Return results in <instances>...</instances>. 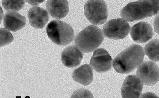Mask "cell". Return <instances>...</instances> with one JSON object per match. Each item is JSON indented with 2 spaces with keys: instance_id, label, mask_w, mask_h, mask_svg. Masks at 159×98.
<instances>
[{
  "instance_id": "cell-1",
  "label": "cell",
  "mask_w": 159,
  "mask_h": 98,
  "mask_svg": "<svg viewBox=\"0 0 159 98\" xmlns=\"http://www.w3.org/2000/svg\"><path fill=\"white\" fill-rule=\"evenodd\" d=\"M159 13V0H140L130 3L121 11V17L133 22L152 17Z\"/></svg>"
},
{
  "instance_id": "cell-2",
  "label": "cell",
  "mask_w": 159,
  "mask_h": 98,
  "mask_svg": "<svg viewBox=\"0 0 159 98\" xmlns=\"http://www.w3.org/2000/svg\"><path fill=\"white\" fill-rule=\"evenodd\" d=\"M144 53L141 46L132 45L124 50L114 59L113 67L117 72L129 74L136 69L143 60Z\"/></svg>"
},
{
  "instance_id": "cell-3",
  "label": "cell",
  "mask_w": 159,
  "mask_h": 98,
  "mask_svg": "<svg viewBox=\"0 0 159 98\" xmlns=\"http://www.w3.org/2000/svg\"><path fill=\"white\" fill-rule=\"evenodd\" d=\"M104 39L102 30L98 27L90 25L80 32L75 37V46L84 53L91 52L101 45Z\"/></svg>"
},
{
  "instance_id": "cell-4",
  "label": "cell",
  "mask_w": 159,
  "mask_h": 98,
  "mask_svg": "<svg viewBox=\"0 0 159 98\" xmlns=\"http://www.w3.org/2000/svg\"><path fill=\"white\" fill-rule=\"evenodd\" d=\"M47 34L51 41L59 46H66L73 41V30L71 26L59 20L51 21L46 28Z\"/></svg>"
},
{
  "instance_id": "cell-5",
  "label": "cell",
  "mask_w": 159,
  "mask_h": 98,
  "mask_svg": "<svg viewBox=\"0 0 159 98\" xmlns=\"http://www.w3.org/2000/svg\"><path fill=\"white\" fill-rule=\"evenodd\" d=\"M84 13L88 20L96 25L105 23L108 16L107 6L104 0H89L85 5Z\"/></svg>"
},
{
  "instance_id": "cell-6",
  "label": "cell",
  "mask_w": 159,
  "mask_h": 98,
  "mask_svg": "<svg viewBox=\"0 0 159 98\" xmlns=\"http://www.w3.org/2000/svg\"><path fill=\"white\" fill-rule=\"evenodd\" d=\"M130 27L129 23L122 19H112L105 24L103 31L105 36L110 39H123L128 35Z\"/></svg>"
},
{
  "instance_id": "cell-7",
  "label": "cell",
  "mask_w": 159,
  "mask_h": 98,
  "mask_svg": "<svg viewBox=\"0 0 159 98\" xmlns=\"http://www.w3.org/2000/svg\"><path fill=\"white\" fill-rule=\"evenodd\" d=\"M136 74L141 82L146 86L153 85L159 81V68L152 62L145 61L141 64Z\"/></svg>"
},
{
  "instance_id": "cell-8",
  "label": "cell",
  "mask_w": 159,
  "mask_h": 98,
  "mask_svg": "<svg viewBox=\"0 0 159 98\" xmlns=\"http://www.w3.org/2000/svg\"><path fill=\"white\" fill-rule=\"evenodd\" d=\"M112 59L105 49L100 48L94 52L90 62L93 69L98 73H103L111 70Z\"/></svg>"
},
{
  "instance_id": "cell-9",
  "label": "cell",
  "mask_w": 159,
  "mask_h": 98,
  "mask_svg": "<svg viewBox=\"0 0 159 98\" xmlns=\"http://www.w3.org/2000/svg\"><path fill=\"white\" fill-rule=\"evenodd\" d=\"M143 86L136 76L129 75L125 80L122 87V98H139L141 94Z\"/></svg>"
},
{
  "instance_id": "cell-10",
  "label": "cell",
  "mask_w": 159,
  "mask_h": 98,
  "mask_svg": "<svg viewBox=\"0 0 159 98\" xmlns=\"http://www.w3.org/2000/svg\"><path fill=\"white\" fill-rule=\"evenodd\" d=\"M130 35L134 42L143 43L152 38L153 35V31L149 24L145 22H141L132 27Z\"/></svg>"
},
{
  "instance_id": "cell-11",
  "label": "cell",
  "mask_w": 159,
  "mask_h": 98,
  "mask_svg": "<svg viewBox=\"0 0 159 98\" xmlns=\"http://www.w3.org/2000/svg\"><path fill=\"white\" fill-rule=\"evenodd\" d=\"M61 61L63 65L67 67L75 68L80 64L83 59V53L74 46L67 47L62 51Z\"/></svg>"
},
{
  "instance_id": "cell-12",
  "label": "cell",
  "mask_w": 159,
  "mask_h": 98,
  "mask_svg": "<svg viewBox=\"0 0 159 98\" xmlns=\"http://www.w3.org/2000/svg\"><path fill=\"white\" fill-rule=\"evenodd\" d=\"M28 17L30 25L36 29L43 28L49 19L47 11L39 7L31 8L28 12Z\"/></svg>"
},
{
  "instance_id": "cell-13",
  "label": "cell",
  "mask_w": 159,
  "mask_h": 98,
  "mask_svg": "<svg viewBox=\"0 0 159 98\" xmlns=\"http://www.w3.org/2000/svg\"><path fill=\"white\" fill-rule=\"evenodd\" d=\"M46 8L50 16L56 19L64 18L69 12L67 0H48Z\"/></svg>"
},
{
  "instance_id": "cell-14",
  "label": "cell",
  "mask_w": 159,
  "mask_h": 98,
  "mask_svg": "<svg viewBox=\"0 0 159 98\" xmlns=\"http://www.w3.org/2000/svg\"><path fill=\"white\" fill-rule=\"evenodd\" d=\"M26 24V18L18 13L9 11L5 14L3 19V24L6 29L16 32L24 28Z\"/></svg>"
},
{
  "instance_id": "cell-15",
  "label": "cell",
  "mask_w": 159,
  "mask_h": 98,
  "mask_svg": "<svg viewBox=\"0 0 159 98\" xmlns=\"http://www.w3.org/2000/svg\"><path fill=\"white\" fill-rule=\"evenodd\" d=\"M73 79L84 86L90 85L93 79V70L89 65L85 64L75 69L72 74Z\"/></svg>"
},
{
  "instance_id": "cell-16",
  "label": "cell",
  "mask_w": 159,
  "mask_h": 98,
  "mask_svg": "<svg viewBox=\"0 0 159 98\" xmlns=\"http://www.w3.org/2000/svg\"><path fill=\"white\" fill-rule=\"evenodd\" d=\"M144 51L150 60L159 62V40L153 39L150 41L145 45Z\"/></svg>"
},
{
  "instance_id": "cell-17",
  "label": "cell",
  "mask_w": 159,
  "mask_h": 98,
  "mask_svg": "<svg viewBox=\"0 0 159 98\" xmlns=\"http://www.w3.org/2000/svg\"><path fill=\"white\" fill-rule=\"evenodd\" d=\"M25 0H2V4L7 11H18L24 7Z\"/></svg>"
},
{
  "instance_id": "cell-18",
  "label": "cell",
  "mask_w": 159,
  "mask_h": 98,
  "mask_svg": "<svg viewBox=\"0 0 159 98\" xmlns=\"http://www.w3.org/2000/svg\"><path fill=\"white\" fill-rule=\"evenodd\" d=\"M13 40V36L10 32L5 29H1V47L11 43Z\"/></svg>"
},
{
  "instance_id": "cell-19",
  "label": "cell",
  "mask_w": 159,
  "mask_h": 98,
  "mask_svg": "<svg viewBox=\"0 0 159 98\" xmlns=\"http://www.w3.org/2000/svg\"><path fill=\"white\" fill-rule=\"evenodd\" d=\"M154 27L155 32L159 35V15L155 18L154 21Z\"/></svg>"
},
{
  "instance_id": "cell-20",
  "label": "cell",
  "mask_w": 159,
  "mask_h": 98,
  "mask_svg": "<svg viewBox=\"0 0 159 98\" xmlns=\"http://www.w3.org/2000/svg\"><path fill=\"white\" fill-rule=\"evenodd\" d=\"M27 2L33 6L39 5L43 2L45 0H26Z\"/></svg>"
},
{
  "instance_id": "cell-21",
  "label": "cell",
  "mask_w": 159,
  "mask_h": 98,
  "mask_svg": "<svg viewBox=\"0 0 159 98\" xmlns=\"http://www.w3.org/2000/svg\"></svg>"
}]
</instances>
